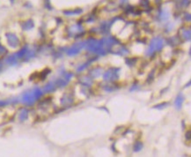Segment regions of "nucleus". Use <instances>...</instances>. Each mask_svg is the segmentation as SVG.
<instances>
[{
	"mask_svg": "<svg viewBox=\"0 0 191 157\" xmlns=\"http://www.w3.org/2000/svg\"><path fill=\"white\" fill-rule=\"evenodd\" d=\"M183 157H188V156H187V155H184V156H183Z\"/></svg>",
	"mask_w": 191,
	"mask_h": 157,
	"instance_id": "15",
	"label": "nucleus"
},
{
	"mask_svg": "<svg viewBox=\"0 0 191 157\" xmlns=\"http://www.w3.org/2000/svg\"><path fill=\"white\" fill-rule=\"evenodd\" d=\"M27 117H28V111L26 109H24V110H22V111L20 112V121H24V120H26L27 118Z\"/></svg>",
	"mask_w": 191,
	"mask_h": 157,
	"instance_id": "9",
	"label": "nucleus"
},
{
	"mask_svg": "<svg viewBox=\"0 0 191 157\" xmlns=\"http://www.w3.org/2000/svg\"><path fill=\"white\" fill-rule=\"evenodd\" d=\"M143 146H143V143H142V142L137 141L135 144V146H134V151H135V152H139V151H141L142 148H143Z\"/></svg>",
	"mask_w": 191,
	"mask_h": 157,
	"instance_id": "10",
	"label": "nucleus"
},
{
	"mask_svg": "<svg viewBox=\"0 0 191 157\" xmlns=\"http://www.w3.org/2000/svg\"><path fill=\"white\" fill-rule=\"evenodd\" d=\"M164 46V40L159 38V37H156L153 38L151 43H150V46L148 48V50H146V54L151 56L152 54H154L156 51L160 50Z\"/></svg>",
	"mask_w": 191,
	"mask_h": 157,
	"instance_id": "2",
	"label": "nucleus"
},
{
	"mask_svg": "<svg viewBox=\"0 0 191 157\" xmlns=\"http://www.w3.org/2000/svg\"><path fill=\"white\" fill-rule=\"evenodd\" d=\"M84 43H75L73 46H71L70 49H68L66 50V53L69 56H74V55H77L78 53H79V51L82 50V48L84 47Z\"/></svg>",
	"mask_w": 191,
	"mask_h": 157,
	"instance_id": "4",
	"label": "nucleus"
},
{
	"mask_svg": "<svg viewBox=\"0 0 191 157\" xmlns=\"http://www.w3.org/2000/svg\"><path fill=\"white\" fill-rule=\"evenodd\" d=\"M6 53H7V50H6V49H5V48L3 45L0 44V56H5Z\"/></svg>",
	"mask_w": 191,
	"mask_h": 157,
	"instance_id": "13",
	"label": "nucleus"
},
{
	"mask_svg": "<svg viewBox=\"0 0 191 157\" xmlns=\"http://www.w3.org/2000/svg\"><path fill=\"white\" fill-rule=\"evenodd\" d=\"M5 38H6V43L8 46L11 49H18L20 46V41L18 35L14 33H6L5 34Z\"/></svg>",
	"mask_w": 191,
	"mask_h": 157,
	"instance_id": "3",
	"label": "nucleus"
},
{
	"mask_svg": "<svg viewBox=\"0 0 191 157\" xmlns=\"http://www.w3.org/2000/svg\"><path fill=\"white\" fill-rule=\"evenodd\" d=\"M19 61H20V60L18 59L16 54L13 53V54H11L10 56H6V57L5 58L4 63H5V65H8V66H16V65L19 63Z\"/></svg>",
	"mask_w": 191,
	"mask_h": 157,
	"instance_id": "5",
	"label": "nucleus"
},
{
	"mask_svg": "<svg viewBox=\"0 0 191 157\" xmlns=\"http://www.w3.org/2000/svg\"><path fill=\"white\" fill-rule=\"evenodd\" d=\"M56 87L54 83V81H49L48 82L47 84H45V86L43 87L42 88V91L44 94H49V93H52L56 90Z\"/></svg>",
	"mask_w": 191,
	"mask_h": 157,
	"instance_id": "6",
	"label": "nucleus"
},
{
	"mask_svg": "<svg viewBox=\"0 0 191 157\" xmlns=\"http://www.w3.org/2000/svg\"><path fill=\"white\" fill-rule=\"evenodd\" d=\"M43 95L44 93L42 88H34L32 89L27 90L23 93L20 98V101L27 106H32L36 101H39L43 96Z\"/></svg>",
	"mask_w": 191,
	"mask_h": 157,
	"instance_id": "1",
	"label": "nucleus"
},
{
	"mask_svg": "<svg viewBox=\"0 0 191 157\" xmlns=\"http://www.w3.org/2000/svg\"><path fill=\"white\" fill-rule=\"evenodd\" d=\"M11 100H0V108L6 107L7 105L11 104Z\"/></svg>",
	"mask_w": 191,
	"mask_h": 157,
	"instance_id": "12",
	"label": "nucleus"
},
{
	"mask_svg": "<svg viewBox=\"0 0 191 157\" xmlns=\"http://www.w3.org/2000/svg\"><path fill=\"white\" fill-rule=\"evenodd\" d=\"M183 101H184V97H183V95H179L177 96L176 100H175V106H176L177 109H180V107H181Z\"/></svg>",
	"mask_w": 191,
	"mask_h": 157,
	"instance_id": "8",
	"label": "nucleus"
},
{
	"mask_svg": "<svg viewBox=\"0 0 191 157\" xmlns=\"http://www.w3.org/2000/svg\"><path fill=\"white\" fill-rule=\"evenodd\" d=\"M34 27V23L32 20H27L22 23V28L24 30H30Z\"/></svg>",
	"mask_w": 191,
	"mask_h": 157,
	"instance_id": "7",
	"label": "nucleus"
},
{
	"mask_svg": "<svg viewBox=\"0 0 191 157\" xmlns=\"http://www.w3.org/2000/svg\"><path fill=\"white\" fill-rule=\"evenodd\" d=\"M4 65H5V63L3 61H0V72H2V70L4 68Z\"/></svg>",
	"mask_w": 191,
	"mask_h": 157,
	"instance_id": "14",
	"label": "nucleus"
},
{
	"mask_svg": "<svg viewBox=\"0 0 191 157\" xmlns=\"http://www.w3.org/2000/svg\"><path fill=\"white\" fill-rule=\"evenodd\" d=\"M169 18V13L167 11H163L160 13V19L162 21H167Z\"/></svg>",
	"mask_w": 191,
	"mask_h": 157,
	"instance_id": "11",
	"label": "nucleus"
}]
</instances>
